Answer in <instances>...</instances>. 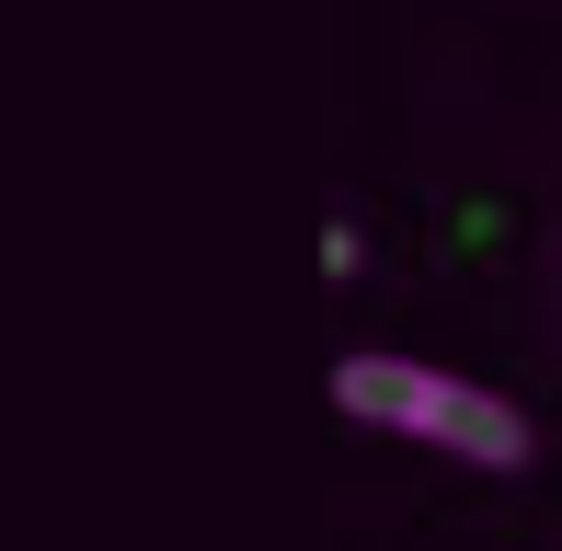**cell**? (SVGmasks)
I'll return each instance as SVG.
<instances>
[{
	"label": "cell",
	"mask_w": 562,
	"mask_h": 551,
	"mask_svg": "<svg viewBox=\"0 0 562 551\" xmlns=\"http://www.w3.org/2000/svg\"><path fill=\"white\" fill-rule=\"evenodd\" d=\"M334 414L379 425V437H414L459 471H528L540 460V425H528L505 391L459 380V368H425V357H391V345H356L334 357Z\"/></svg>",
	"instance_id": "obj_1"
},
{
	"label": "cell",
	"mask_w": 562,
	"mask_h": 551,
	"mask_svg": "<svg viewBox=\"0 0 562 551\" xmlns=\"http://www.w3.org/2000/svg\"><path fill=\"white\" fill-rule=\"evenodd\" d=\"M356 265H368V241H356V218H334V230H322V276H334V288H345Z\"/></svg>",
	"instance_id": "obj_2"
}]
</instances>
